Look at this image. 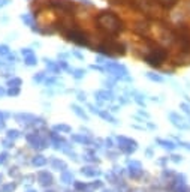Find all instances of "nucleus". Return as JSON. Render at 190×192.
Returning a JSON list of instances; mask_svg holds the SVG:
<instances>
[{
  "label": "nucleus",
  "mask_w": 190,
  "mask_h": 192,
  "mask_svg": "<svg viewBox=\"0 0 190 192\" xmlns=\"http://www.w3.org/2000/svg\"><path fill=\"white\" fill-rule=\"evenodd\" d=\"M11 2L12 0H0V8H5V6L11 5Z\"/></svg>",
  "instance_id": "nucleus-7"
},
{
  "label": "nucleus",
  "mask_w": 190,
  "mask_h": 192,
  "mask_svg": "<svg viewBox=\"0 0 190 192\" xmlns=\"http://www.w3.org/2000/svg\"><path fill=\"white\" fill-rule=\"evenodd\" d=\"M24 62H26V65H29V66L36 65V57L30 54V56H27V57H26V60H24Z\"/></svg>",
  "instance_id": "nucleus-4"
},
{
  "label": "nucleus",
  "mask_w": 190,
  "mask_h": 192,
  "mask_svg": "<svg viewBox=\"0 0 190 192\" xmlns=\"http://www.w3.org/2000/svg\"><path fill=\"white\" fill-rule=\"evenodd\" d=\"M21 53H23L24 56H30V54H32V50H30V48H23Z\"/></svg>",
  "instance_id": "nucleus-8"
},
{
  "label": "nucleus",
  "mask_w": 190,
  "mask_h": 192,
  "mask_svg": "<svg viewBox=\"0 0 190 192\" xmlns=\"http://www.w3.org/2000/svg\"><path fill=\"white\" fill-rule=\"evenodd\" d=\"M67 36H69L70 41H73V42H76V44H81V45L87 44L85 39H81V38H85V35H84L82 32H79V30H72V32H69Z\"/></svg>",
  "instance_id": "nucleus-2"
},
{
  "label": "nucleus",
  "mask_w": 190,
  "mask_h": 192,
  "mask_svg": "<svg viewBox=\"0 0 190 192\" xmlns=\"http://www.w3.org/2000/svg\"><path fill=\"white\" fill-rule=\"evenodd\" d=\"M21 20H23L26 24H29L30 27H33V20H32V17H30L29 14H21Z\"/></svg>",
  "instance_id": "nucleus-3"
},
{
  "label": "nucleus",
  "mask_w": 190,
  "mask_h": 192,
  "mask_svg": "<svg viewBox=\"0 0 190 192\" xmlns=\"http://www.w3.org/2000/svg\"><path fill=\"white\" fill-rule=\"evenodd\" d=\"M160 3H163L166 8H168V2H169V6H172V5H175V0H159Z\"/></svg>",
  "instance_id": "nucleus-6"
},
{
  "label": "nucleus",
  "mask_w": 190,
  "mask_h": 192,
  "mask_svg": "<svg viewBox=\"0 0 190 192\" xmlns=\"http://www.w3.org/2000/svg\"><path fill=\"white\" fill-rule=\"evenodd\" d=\"M8 53H9V48H8L6 45H0V54L5 56V54H8Z\"/></svg>",
  "instance_id": "nucleus-5"
},
{
  "label": "nucleus",
  "mask_w": 190,
  "mask_h": 192,
  "mask_svg": "<svg viewBox=\"0 0 190 192\" xmlns=\"http://www.w3.org/2000/svg\"><path fill=\"white\" fill-rule=\"evenodd\" d=\"M98 23L102 29H105L109 33H117L121 30V23L112 12H102L98 17Z\"/></svg>",
  "instance_id": "nucleus-1"
}]
</instances>
